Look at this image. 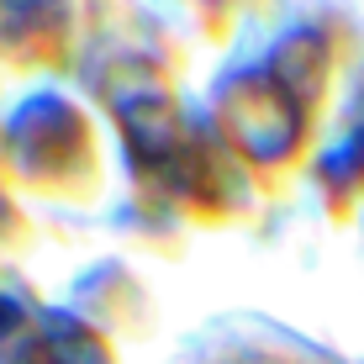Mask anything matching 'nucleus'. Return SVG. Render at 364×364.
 Returning <instances> with one entry per match:
<instances>
[{
	"label": "nucleus",
	"mask_w": 364,
	"mask_h": 364,
	"mask_svg": "<svg viewBox=\"0 0 364 364\" xmlns=\"http://www.w3.org/2000/svg\"><path fill=\"white\" fill-rule=\"evenodd\" d=\"M37 359H43V364H106V354H100L95 338L80 333V328L64 322V317L48 322V338L37 343Z\"/></svg>",
	"instance_id": "nucleus-2"
},
{
	"label": "nucleus",
	"mask_w": 364,
	"mask_h": 364,
	"mask_svg": "<svg viewBox=\"0 0 364 364\" xmlns=\"http://www.w3.org/2000/svg\"><path fill=\"white\" fill-rule=\"evenodd\" d=\"M232 127L259 159H274L291 143V100L280 90H269V85H254V90H243V100L232 106Z\"/></svg>",
	"instance_id": "nucleus-1"
}]
</instances>
